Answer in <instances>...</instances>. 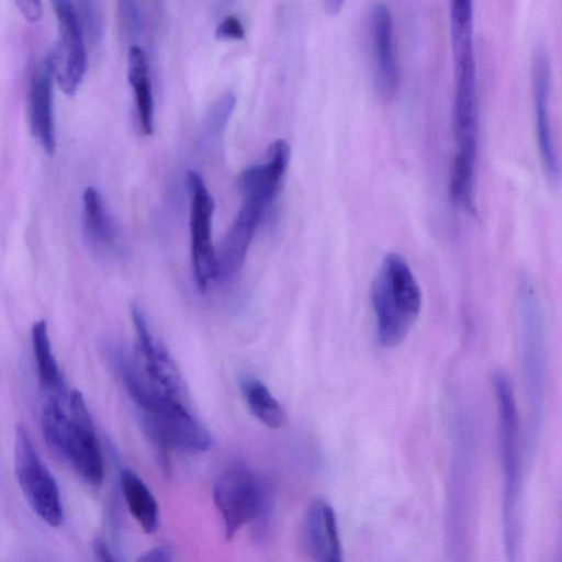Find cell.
<instances>
[{
    "label": "cell",
    "mask_w": 562,
    "mask_h": 562,
    "mask_svg": "<svg viewBox=\"0 0 562 562\" xmlns=\"http://www.w3.org/2000/svg\"><path fill=\"white\" fill-rule=\"evenodd\" d=\"M119 371L146 434L161 452L175 449L200 453L211 448L210 432L182 400L168 394L123 360L119 361Z\"/></svg>",
    "instance_id": "cell-1"
},
{
    "label": "cell",
    "mask_w": 562,
    "mask_h": 562,
    "mask_svg": "<svg viewBox=\"0 0 562 562\" xmlns=\"http://www.w3.org/2000/svg\"><path fill=\"white\" fill-rule=\"evenodd\" d=\"M453 131L456 155L450 172L452 202L475 213V167L479 147V105L474 55L453 59Z\"/></svg>",
    "instance_id": "cell-2"
},
{
    "label": "cell",
    "mask_w": 562,
    "mask_h": 562,
    "mask_svg": "<svg viewBox=\"0 0 562 562\" xmlns=\"http://www.w3.org/2000/svg\"><path fill=\"white\" fill-rule=\"evenodd\" d=\"M68 416L56 397H49L42 411V431L47 446L67 461L89 484L103 481L104 465L91 415L81 392L72 391Z\"/></svg>",
    "instance_id": "cell-3"
},
{
    "label": "cell",
    "mask_w": 562,
    "mask_h": 562,
    "mask_svg": "<svg viewBox=\"0 0 562 562\" xmlns=\"http://www.w3.org/2000/svg\"><path fill=\"white\" fill-rule=\"evenodd\" d=\"M370 299L380 344L398 346L415 325L423 304L420 286L404 257L390 252L382 259Z\"/></svg>",
    "instance_id": "cell-4"
},
{
    "label": "cell",
    "mask_w": 562,
    "mask_h": 562,
    "mask_svg": "<svg viewBox=\"0 0 562 562\" xmlns=\"http://www.w3.org/2000/svg\"><path fill=\"white\" fill-rule=\"evenodd\" d=\"M497 406L498 449L503 471L502 525L504 551L516 561L520 543L521 448L519 414L510 380L503 371L493 375Z\"/></svg>",
    "instance_id": "cell-5"
},
{
    "label": "cell",
    "mask_w": 562,
    "mask_h": 562,
    "mask_svg": "<svg viewBox=\"0 0 562 562\" xmlns=\"http://www.w3.org/2000/svg\"><path fill=\"white\" fill-rule=\"evenodd\" d=\"M520 322L521 371L526 396L524 451L532 456L539 436L546 397V344L542 307L532 281L524 276L517 286Z\"/></svg>",
    "instance_id": "cell-6"
},
{
    "label": "cell",
    "mask_w": 562,
    "mask_h": 562,
    "mask_svg": "<svg viewBox=\"0 0 562 562\" xmlns=\"http://www.w3.org/2000/svg\"><path fill=\"white\" fill-rule=\"evenodd\" d=\"M213 498L227 540L245 525L262 518L267 497L255 472L241 462L226 467L215 480Z\"/></svg>",
    "instance_id": "cell-7"
},
{
    "label": "cell",
    "mask_w": 562,
    "mask_h": 562,
    "mask_svg": "<svg viewBox=\"0 0 562 562\" xmlns=\"http://www.w3.org/2000/svg\"><path fill=\"white\" fill-rule=\"evenodd\" d=\"M13 461L18 484L30 507L50 527L60 526L64 512L57 482L22 425H16L14 431Z\"/></svg>",
    "instance_id": "cell-8"
},
{
    "label": "cell",
    "mask_w": 562,
    "mask_h": 562,
    "mask_svg": "<svg viewBox=\"0 0 562 562\" xmlns=\"http://www.w3.org/2000/svg\"><path fill=\"white\" fill-rule=\"evenodd\" d=\"M57 21V43L50 52L55 80L66 95H74L87 70V49L81 20L70 0H50Z\"/></svg>",
    "instance_id": "cell-9"
},
{
    "label": "cell",
    "mask_w": 562,
    "mask_h": 562,
    "mask_svg": "<svg viewBox=\"0 0 562 562\" xmlns=\"http://www.w3.org/2000/svg\"><path fill=\"white\" fill-rule=\"evenodd\" d=\"M190 196L191 256L198 288L204 291L210 281L217 279V252L212 241L214 200L202 177L194 170L187 172Z\"/></svg>",
    "instance_id": "cell-10"
},
{
    "label": "cell",
    "mask_w": 562,
    "mask_h": 562,
    "mask_svg": "<svg viewBox=\"0 0 562 562\" xmlns=\"http://www.w3.org/2000/svg\"><path fill=\"white\" fill-rule=\"evenodd\" d=\"M552 71L548 52L538 44L531 57V91L538 148L543 170L552 184L560 181L561 168L552 138L550 95Z\"/></svg>",
    "instance_id": "cell-11"
},
{
    "label": "cell",
    "mask_w": 562,
    "mask_h": 562,
    "mask_svg": "<svg viewBox=\"0 0 562 562\" xmlns=\"http://www.w3.org/2000/svg\"><path fill=\"white\" fill-rule=\"evenodd\" d=\"M269 209L262 202L243 199V204L217 252V279L228 281L241 269L251 240Z\"/></svg>",
    "instance_id": "cell-12"
},
{
    "label": "cell",
    "mask_w": 562,
    "mask_h": 562,
    "mask_svg": "<svg viewBox=\"0 0 562 562\" xmlns=\"http://www.w3.org/2000/svg\"><path fill=\"white\" fill-rule=\"evenodd\" d=\"M369 30L375 86L381 95L390 99L397 92L400 75L394 46L393 19L384 3L378 2L371 8Z\"/></svg>",
    "instance_id": "cell-13"
},
{
    "label": "cell",
    "mask_w": 562,
    "mask_h": 562,
    "mask_svg": "<svg viewBox=\"0 0 562 562\" xmlns=\"http://www.w3.org/2000/svg\"><path fill=\"white\" fill-rule=\"evenodd\" d=\"M54 79V61L49 53L33 70L26 95L31 131L48 154H54L56 146L53 115Z\"/></svg>",
    "instance_id": "cell-14"
},
{
    "label": "cell",
    "mask_w": 562,
    "mask_h": 562,
    "mask_svg": "<svg viewBox=\"0 0 562 562\" xmlns=\"http://www.w3.org/2000/svg\"><path fill=\"white\" fill-rule=\"evenodd\" d=\"M290 156L291 150L285 140L271 143L263 160L249 166L239 175L237 184L243 199H254L270 206L282 184Z\"/></svg>",
    "instance_id": "cell-15"
},
{
    "label": "cell",
    "mask_w": 562,
    "mask_h": 562,
    "mask_svg": "<svg viewBox=\"0 0 562 562\" xmlns=\"http://www.w3.org/2000/svg\"><path fill=\"white\" fill-rule=\"evenodd\" d=\"M301 529L303 550L312 560L318 562L342 560L336 515L327 502L318 499L310 505Z\"/></svg>",
    "instance_id": "cell-16"
},
{
    "label": "cell",
    "mask_w": 562,
    "mask_h": 562,
    "mask_svg": "<svg viewBox=\"0 0 562 562\" xmlns=\"http://www.w3.org/2000/svg\"><path fill=\"white\" fill-rule=\"evenodd\" d=\"M131 315L145 375L168 394L182 400L183 384L178 370L167 350L153 338L137 304L131 306Z\"/></svg>",
    "instance_id": "cell-17"
},
{
    "label": "cell",
    "mask_w": 562,
    "mask_h": 562,
    "mask_svg": "<svg viewBox=\"0 0 562 562\" xmlns=\"http://www.w3.org/2000/svg\"><path fill=\"white\" fill-rule=\"evenodd\" d=\"M127 80L133 90L138 124L146 136L154 132V93L146 53L132 45L127 54Z\"/></svg>",
    "instance_id": "cell-18"
},
{
    "label": "cell",
    "mask_w": 562,
    "mask_h": 562,
    "mask_svg": "<svg viewBox=\"0 0 562 562\" xmlns=\"http://www.w3.org/2000/svg\"><path fill=\"white\" fill-rule=\"evenodd\" d=\"M120 486L134 519L145 532H155L159 526V507L144 481L132 470L123 469L120 473Z\"/></svg>",
    "instance_id": "cell-19"
},
{
    "label": "cell",
    "mask_w": 562,
    "mask_h": 562,
    "mask_svg": "<svg viewBox=\"0 0 562 562\" xmlns=\"http://www.w3.org/2000/svg\"><path fill=\"white\" fill-rule=\"evenodd\" d=\"M82 227L87 240L95 248L113 243V231L100 192L87 187L82 194Z\"/></svg>",
    "instance_id": "cell-20"
},
{
    "label": "cell",
    "mask_w": 562,
    "mask_h": 562,
    "mask_svg": "<svg viewBox=\"0 0 562 562\" xmlns=\"http://www.w3.org/2000/svg\"><path fill=\"white\" fill-rule=\"evenodd\" d=\"M240 389L249 409L262 424L272 429L285 424L283 407L260 380L245 376L240 381Z\"/></svg>",
    "instance_id": "cell-21"
},
{
    "label": "cell",
    "mask_w": 562,
    "mask_h": 562,
    "mask_svg": "<svg viewBox=\"0 0 562 562\" xmlns=\"http://www.w3.org/2000/svg\"><path fill=\"white\" fill-rule=\"evenodd\" d=\"M31 338L40 384L45 390L58 389L61 381L60 373L52 351L45 319H40L33 324Z\"/></svg>",
    "instance_id": "cell-22"
},
{
    "label": "cell",
    "mask_w": 562,
    "mask_h": 562,
    "mask_svg": "<svg viewBox=\"0 0 562 562\" xmlns=\"http://www.w3.org/2000/svg\"><path fill=\"white\" fill-rule=\"evenodd\" d=\"M473 1L450 0V37L451 46L473 44Z\"/></svg>",
    "instance_id": "cell-23"
},
{
    "label": "cell",
    "mask_w": 562,
    "mask_h": 562,
    "mask_svg": "<svg viewBox=\"0 0 562 562\" xmlns=\"http://www.w3.org/2000/svg\"><path fill=\"white\" fill-rule=\"evenodd\" d=\"M236 105V97L227 91L221 94L210 106L205 116L206 132L211 135L220 134L228 123Z\"/></svg>",
    "instance_id": "cell-24"
},
{
    "label": "cell",
    "mask_w": 562,
    "mask_h": 562,
    "mask_svg": "<svg viewBox=\"0 0 562 562\" xmlns=\"http://www.w3.org/2000/svg\"><path fill=\"white\" fill-rule=\"evenodd\" d=\"M82 21L92 42H99L102 37V22L95 0H79Z\"/></svg>",
    "instance_id": "cell-25"
},
{
    "label": "cell",
    "mask_w": 562,
    "mask_h": 562,
    "mask_svg": "<svg viewBox=\"0 0 562 562\" xmlns=\"http://www.w3.org/2000/svg\"><path fill=\"white\" fill-rule=\"evenodd\" d=\"M120 20L124 32L131 37L138 35L140 16L135 0H119Z\"/></svg>",
    "instance_id": "cell-26"
},
{
    "label": "cell",
    "mask_w": 562,
    "mask_h": 562,
    "mask_svg": "<svg viewBox=\"0 0 562 562\" xmlns=\"http://www.w3.org/2000/svg\"><path fill=\"white\" fill-rule=\"evenodd\" d=\"M245 34L241 21L234 14L225 16L215 30V37L220 41H241Z\"/></svg>",
    "instance_id": "cell-27"
},
{
    "label": "cell",
    "mask_w": 562,
    "mask_h": 562,
    "mask_svg": "<svg viewBox=\"0 0 562 562\" xmlns=\"http://www.w3.org/2000/svg\"><path fill=\"white\" fill-rule=\"evenodd\" d=\"M14 3L26 21L34 23L42 19V0H14Z\"/></svg>",
    "instance_id": "cell-28"
},
{
    "label": "cell",
    "mask_w": 562,
    "mask_h": 562,
    "mask_svg": "<svg viewBox=\"0 0 562 562\" xmlns=\"http://www.w3.org/2000/svg\"><path fill=\"white\" fill-rule=\"evenodd\" d=\"M173 552L168 546H158L139 557L138 561L144 562H169L173 559Z\"/></svg>",
    "instance_id": "cell-29"
},
{
    "label": "cell",
    "mask_w": 562,
    "mask_h": 562,
    "mask_svg": "<svg viewBox=\"0 0 562 562\" xmlns=\"http://www.w3.org/2000/svg\"><path fill=\"white\" fill-rule=\"evenodd\" d=\"M93 552L100 561H115V557L102 539H95L93 542Z\"/></svg>",
    "instance_id": "cell-30"
},
{
    "label": "cell",
    "mask_w": 562,
    "mask_h": 562,
    "mask_svg": "<svg viewBox=\"0 0 562 562\" xmlns=\"http://www.w3.org/2000/svg\"><path fill=\"white\" fill-rule=\"evenodd\" d=\"M344 2L345 0H324L326 13L330 16L337 15L344 5Z\"/></svg>",
    "instance_id": "cell-31"
}]
</instances>
